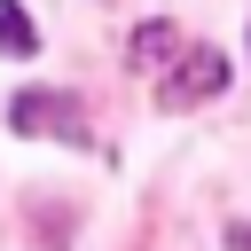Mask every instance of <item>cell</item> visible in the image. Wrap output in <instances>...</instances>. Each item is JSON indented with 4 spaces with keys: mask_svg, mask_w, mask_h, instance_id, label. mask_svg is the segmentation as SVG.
<instances>
[{
    "mask_svg": "<svg viewBox=\"0 0 251 251\" xmlns=\"http://www.w3.org/2000/svg\"><path fill=\"white\" fill-rule=\"evenodd\" d=\"M8 126H16V133H55V141H71V149H94V126H78V102H71V94H47V86H24V94L8 102Z\"/></svg>",
    "mask_w": 251,
    "mask_h": 251,
    "instance_id": "6da1fadb",
    "label": "cell"
},
{
    "mask_svg": "<svg viewBox=\"0 0 251 251\" xmlns=\"http://www.w3.org/2000/svg\"><path fill=\"white\" fill-rule=\"evenodd\" d=\"M204 94H227V55H220V47L173 55V71L157 78V102H165V110H188V102H204Z\"/></svg>",
    "mask_w": 251,
    "mask_h": 251,
    "instance_id": "7a4b0ae2",
    "label": "cell"
},
{
    "mask_svg": "<svg viewBox=\"0 0 251 251\" xmlns=\"http://www.w3.org/2000/svg\"><path fill=\"white\" fill-rule=\"evenodd\" d=\"M0 55H8V63L39 55V24L24 16V0H0Z\"/></svg>",
    "mask_w": 251,
    "mask_h": 251,
    "instance_id": "3957f363",
    "label": "cell"
},
{
    "mask_svg": "<svg viewBox=\"0 0 251 251\" xmlns=\"http://www.w3.org/2000/svg\"><path fill=\"white\" fill-rule=\"evenodd\" d=\"M173 47H180V31H173L165 16H157V24H133V63L157 71V63H173Z\"/></svg>",
    "mask_w": 251,
    "mask_h": 251,
    "instance_id": "277c9868",
    "label": "cell"
},
{
    "mask_svg": "<svg viewBox=\"0 0 251 251\" xmlns=\"http://www.w3.org/2000/svg\"><path fill=\"white\" fill-rule=\"evenodd\" d=\"M235 251H251V227H235Z\"/></svg>",
    "mask_w": 251,
    "mask_h": 251,
    "instance_id": "5b68a950",
    "label": "cell"
}]
</instances>
